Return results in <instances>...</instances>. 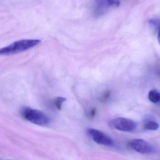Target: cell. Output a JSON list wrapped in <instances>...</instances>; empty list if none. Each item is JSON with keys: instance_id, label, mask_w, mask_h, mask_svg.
<instances>
[{"instance_id": "1", "label": "cell", "mask_w": 160, "mask_h": 160, "mask_svg": "<svg viewBox=\"0 0 160 160\" xmlns=\"http://www.w3.org/2000/svg\"><path fill=\"white\" fill-rule=\"evenodd\" d=\"M41 42L39 39H22L0 49V56L22 52L36 47Z\"/></svg>"}, {"instance_id": "2", "label": "cell", "mask_w": 160, "mask_h": 160, "mask_svg": "<svg viewBox=\"0 0 160 160\" xmlns=\"http://www.w3.org/2000/svg\"><path fill=\"white\" fill-rule=\"evenodd\" d=\"M22 115L25 119L38 126H46L50 122L49 117L38 110L25 107L22 110Z\"/></svg>"}, {"instance_id": "3", "label": "cell", "mask_w": 160, "mask_h": 160, "mask_svg": "<svg viewBox=\"0 0 160 160\" xmlns=\"http://www.w3.org/2000/svg\"><path fill=\"white\" fill-rule=\"evenodd\" d=\"M120 4V2L118 1H96L93 7V15L96 17H100L106 14L109 10L118 7Z\"/></svg>"}, {"instance_id": "4", "label": "cell", "mask_w": 160, "mask_h": 160, "mask_svg": "<svg viewBox=\"0 0 160 160\" xmlns=\"http://www.w3.org/2000/svg\"><path fill=\"white\" fill-rule=\"evenodd\" d=\"M130 147L138 153L150 155L156 152V148L148 142L142 139H134L129 143Z\"/></svg>"}, {"instance_id": "5", "label": "cell", "mask_w": 160, "mask_h": 160, "mask_svg": "<svg viewBox=\"0 0 160 160\" xmlns=\"http://www.w3.org/2000/svg\"><path fill=\"white\" fill-rule=\"evenodd\" d=\"M112 126L116 129L125 132L135 130L137 124L133 120L124 117H118L113 120Z\"/></svg>"}, {"instance_id": "6", "label": "cell", "mask_w": 160, "mask_h": 160, "mask_svg": "<svg viewBox=\"0 0 160 160\" xmlns=\"http://www.w3.org/2000/svg\"><path fill=\"white\" fill-rule=\"evenodd\" d=\"M88 132L92 140L101 145L112 146L113 144L112 140L100 131L95 129H88Z\"/></svg>"}, {"instance_id": "7", "label": "cell", "mask_w": 160, "mask_h": 160, "mask_svg": "<svg viewBox=\"0 0 160 160\" xmlns=\"http://www.w3.org/2000/svg\"><path fill=\"white\" fill-rule=\"evenodd\" d=\"M148 99L155 104L160 103V92L157 90H152L149 91L148 95Z\"/></svg>"}, {"instance_id": "8", "label": "cell", "mask_w": 160, "mask_h": 160, "mask_svg": "<svg viewBox=\"0 0 160 160\" xmlns=\"http://www.w3.org/2000/svg\"><path fill=\"white\" fill-rule=\"evenodd\" d=\"M144 128L149 131H156L159 127V125L157 122L153 120H148L144 124Z\"/></svg>"}, {"instance_id": "9", "label": "cell", "mask_w": 160, "mask_h": 160, "mask_svg": "<svg viewBox=\"0 0 160 160\" xmlns=\"http://www.w3.org/2000/svg\"><path fill=\"white\" fill-rule=\"evenodd\" d=\"M66 99L65 98L62 97H58L56 98L54 101L55 107L58 110H61L62 109L63 103L66 101Z\"/></svg>"}, {"instance_id": "10", "label": "cell", "mask_w": 160, "mask_h": 160, "mask_svg": "<svg viewBox=\"0 0 160 160\" xmlns=\"http://www.w3.org/2000/svg\"><path fill=\"white\" fill-rule=\"evenodd\" d=\"M96 111L95 109H92L90 111L89 113V116L91 117H93L96 115Z\"/></svg>"}, {"instance_id": "11", "label": "cell", "mask_w": 160, "mask_h": 160, "mask_svg": "<svg viewBox=\"0 0 160 160\" xmlns=\"http://www.w3.org/2000/svg\"><path fill=\"white\" fill-rule=\"evenodd\" d=\"M157 26H159V31L158 34V41L160 45V20L159 21L158 23Z\"/></svg>"}]
</instances>
